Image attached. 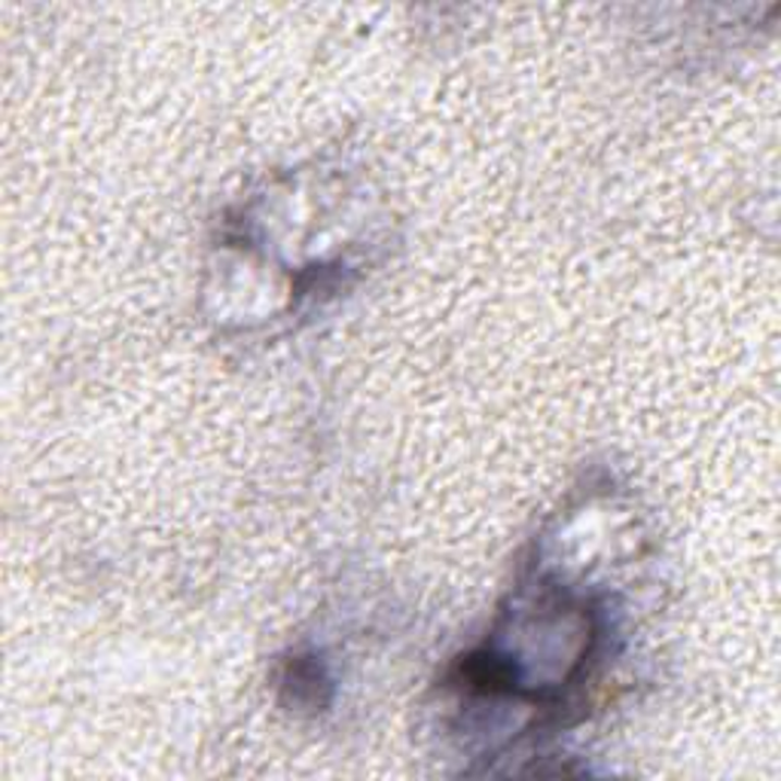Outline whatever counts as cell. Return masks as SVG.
<instances>
[{"mask_svg":"<svg viewBox=\"0 0 781 781\" xmlns=\"http://www.w3.org/2000/svg\"><path fill=\"white\" fill-rule=\"evenodd\" d=\"M284 684L293 690V703L324 705V699L318 696V690L327 687L330 681L324 678L321 666H318L315 659L296 657L291 666H288V678H284Z\"/></svg>","mask_w":781,"mask_h":781,"instance_id":"6da1fadb","label":"cell"}]
</instances>
